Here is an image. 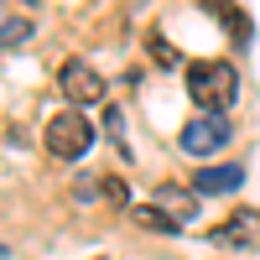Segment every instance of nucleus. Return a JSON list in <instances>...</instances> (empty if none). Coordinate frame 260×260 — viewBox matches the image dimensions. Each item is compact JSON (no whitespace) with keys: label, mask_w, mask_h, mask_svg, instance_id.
<instances>
[{"label":"nucleus","mask_w":260,"mask_h":260,"mask_svg":"<svg viewBox=\"0 0 260 260\" xmlns=\"http://www.w3.org/2000/svg\"><path fill=\"white\" fill-rule=\"evenodd\" d=\"M187 94L203 115H224L234 99H240V73L234 62L224 57H203V62H187Z\"/></svg>","instance_id":"nucleus-1"},{"label":"nucleus","mask_w":260,"mask_h":260,"mask_svg":"<svg viewBox=\"0 0 260 260\" xmlns=\"http://www.w3.org/2000/svg\"><path fill=\"white\" fill-rule=\"evenodd\" d=\"M42 146H47L57 161H78V156H89V146H94V120L83 115V110H62V115L47 120V136H42Z\"/></svg>","instance_id":"nucleus-2"},{"label":"nucleus","mask_w":260,"mask_h":260,"mask_svg":"<svg viewBox=\"0 0 260 260\" xmlns=\"http://www.w3.org/2000/svg\"><path fill=\"white\" fill-rule=\"evenodd\" d=\"M234 141V125L224 115H198L182 125V151L187 156H213V151H224Z\"/></svg>","instance_id":"nucleus-3"},{"label":"nucleus","mask_w":260,"mask_h":260,"mask_svg":"<svg viewBox=\"0 0 260 260\" xmlns=\"http://www.w3.org/2000/svg\"><path fill=\"white\" fill-rule=\"evenodd\" d=\"M208 245H224V250H255V245H260V213H255V208H234L224 224L208 229Z\"/></svg>","instance_id":"nucleus-4"},{"label":"nucleus","mask_w":260,"mask_h":260,"mask_svg":"<svg viewBox=\"0 0 260 260\" xmlns=\"http://www.w3.org/2000/svg\"><path fill=\"white\" fill-rule=\"evenodd\" d=\"M57 83H62V94L73 99V110H83V104H99V99H104V78L89 68V62H78V57H68V62H62Z\"/></svg>","instance_id":"nucleus-5"},{"label":"nucleus","mask_w":260,"mask_h":260,"mask_svg":"<svg viewBox=\"0 0 260 260\" xmlns=\"http://www.w3.org/2000/svg\"><path fill=\"white\" fill-rule=\"evenodd\" d=\"M192 198H198V192H192V187H177V182H161L156 187V198H151V203H156L161 213H167V219L172 224H192V219H198V203H192Z\"/></svg>","instance_id":"nucleus-6"},{"label":"nucleus","mask_w":260,"mask_h":260,"mask_svg":"<svg viewBox=\"0 0 260 260\" xmlns=\"http://www.w3.org/2000/svg\"><path fill=\"white\" fill-rule=\"evenodd\" d=\"M240 182H245V167H240V161H219V167H198L192 192H208V198H219V192H234Z\"/></svg>","instance_id":"nucleus-7"},{"label":"nucleus","mask_w":260,"mask_h":260,"mask_svg":"<svg viewBox=\"0 0 260 260\" xmlns=\"http://www.w3.org/2000/svg\"><path fill=\"white\" fill-rule=\"evenodd\" d=\"M203 6H208L213 16H219L224 26H229V37H234V42H250V16H245L240 6H234V0H203Z\"/></svg>","instance_id":"nucleus-8"},{"label":"nucleus","mask_w":260,"mask_h":260,"mask_svg":"<svg viewBox=\"0 0 260 260\" xmlns=\"http://www.w3.org/2000/svg\"><path fill=\"white\" fill-rule=\"evenodd\" d=\"M31 37V21L26 16H0V47H21Z\"/></svg>","instance_id":"nucleus-9"},{"label":"nucleus","mask_w":260,"mask_h":260,"mask_svg":"<svg viewBox=\"0 0 260 260\" xmlns=\"http://www.w3.org/2000/svg\"><path fill=\"white\" fill-rule=\"evenodd\" d=\"M130 213H136V224H146V229H177V224H172L161 208H151V203H136Z\"/></svg>","instance_id":"nucleus-10"},{"label":"nucleus","mask_w":260,"mask_h":260,"mask_svg":"<svg viewBox=\"0 0 260 260\" xmlns=\"http://www.w3.org/2000/svg\"><path fill=\"white\" fill-rule=\"evenodd\" d=\"M146 47H151V57H156V62H161V68H177V62H182V52H177V47H172V42H167V37H151V42H146Z\"/></svg>","instance_id":"nucleus-11"},{"label":"nucleus","mask_w":260,"mask_h":260,"mask_svg":"<svg viewBox=\"0 0 260 260\" xmlns=\"http://www.w3.org/2000/svg\"><path fill=\"white\" fill-rule=\"evenodd\" d=\"M104 125H110V141L130 156V146H125V115H120V110H104Z\"/></svg>","instance_id":"nucleus-12"},{"label":"nucleus","mask_w":260,"mask_h":260,"mask_svg":"<svg viewBox=\"0 0 260 260\" xmlns=\"http://www.w3.org/2000/svg\"><path fill=\"white\" fill-rule=\"evenodd\" d=\"M99 192H104V198H115V203H120V208H125V203H130V187H125V182H120V177H104V182H99Z\"/></svg>","instance_id":"nucleus-13"}]
</instances>
